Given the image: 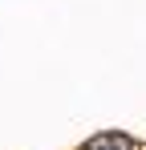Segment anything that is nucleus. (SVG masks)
Here are the masks:
<instances>
[{
  "label": "nucleus",
  "mask_w": 146,
  "mask_h": 150,
  "mask_svg": "<svg viewBox=\"0 0 146 150\" xmlns=\"http://www.w3.org/2000/svg\"><path fill=\"white\" fill-rule=\"evenodd\" d=\"M85 150H134V138H126V134H118V130H110V134L89 138V146H85Z\"/></svg>",
  "instance_id": "nucleus-1"
}]
</instances>
